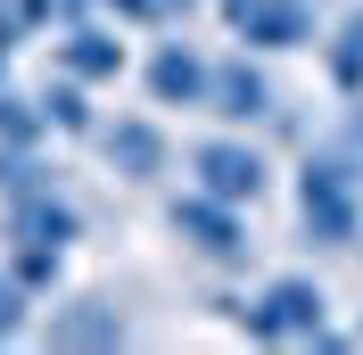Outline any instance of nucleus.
Segmentation results:
<instances>
[{
	"label": "nucleus",
	"instance_id": "nucleus-1",
	"mask_svg": "<svg viewBox=\"0 0 363 355\" xmlns=\"http://www.w3.org/2000/svg\"><path fill=\"white\" fill-rule=\"evenodd\" d=\"M355 165H339V157H306V174H297V215H306V231H314L322 248H347L363 231V199H355Z\"/></svg>",
	"mask_w": 363,
	"mask_h": 355
},
{
	"label": "nucleus",
	"instance_id": "nucleus-2",
	"mask_svg": "<svg viewBox=\"0 0 363 355\" xmlns=\"http://www.w3.org/2000/svg\"><path fill=\"white\" fill-rule=\"evenodd\" d=\"M248 339H322L330 347V322H322V289L314 281H272L256 306H240Z\"/></svg>",
	"mask_w": 363,
	"mask_h": 355
},
{
	"label": "nucleus",
	"instance_id": "nucleus-3",
	"mask_svg": "<svg viewBox=\"0 0 363 355\" xmlns=\"http://www.w3.org/2000/svg\"><path fill=\"white\" fill-rule=\"evenodd\" d=\"M174 231L199 256H215V265H240L248 256V223H240V207L215 199V190H199V199H174Z\"/></svg>",
	"mask_w": 363,
	"mask_h": 355
},
{
	"label": "nucleus",
	"instance_id": "nucleus-4",
	"mask_svg": "<svg viewBox=\"0 0 363 355\" xmlns=\"http://www.w3.org/2000/svg\"><path fill=\"white\" fill-rule=\"evenodd\" d=\"M190 174H199V190L248 207L256 190H264V157H256L248 141H199V149H190Z\"/></svg>",
	"mask_w": 363,
	"mask_h": 355
},
{
	"label": "nucleus",
	"instance_id": "nucleus-5",
	"mask_svg": "<svg viewBox=\"0 0 363 355\" xmlns=\"http://www.w3.org/2000/svg\"><path fill=\"white\" fill-rule=\"evenodd\" d=\"M223 17H231V33H248L256 50H297L314 33L306 0H223Z\"/></svg>",
	"mask_w": 363,
	"mask_h": 355
},
{
	"label": "nucleus",
	"instance_id": "nucleus-6",
	"mask_svg": "<svg viewBox=\"0 0 363 355\" xmlns=\"http://www.w3.org/2000/svg\"><path fill=\"white\" fill-rule=\"evenodd\" d=\"M99 149H108L116 174H133V182H157V174H165V133L149 124V116H124V124H108V133H99Z\"/></svg>",
	"mask_w": 363,
	"mask_h": 355
},
{
	"label": "nucleus",
	"instance_id": "nucleus-7",
	"mask_svg": "<svg viewBox=\"0 0 363 355\" xmlns=\"http://www.w3.org/2000/svg\"><path fill=\"white\" fill-rule=\"evenodd\" d=\"M206 83H215V67H206L199 50H182V42H165L149 58V91H157L165 108H206Z\"/></svg>",
	"mask_w": 363,
	"mask_h": 355
},
{
	"label": "nucleus",
	"instance_id": "nucleus-8",
	"mask_svg": "<svg viewBox=\"0 0 363 355\" xmlns=\"http://www.w3.org/2000/svg\"><path fill=\"white\" fill-rule=\"evenodd\" d=\"M206 108L231 116V124H248V116H272V83L256 67H215V83H206Z\"/></svg>",
	"mask_w": 363,
	"mask_h": 355
},
{
	"label": "nucleus",
	"instance_id": "nucleus-9",
	"mask_svg": "<svg viewBox=\"0 0 363 355\" xmlns=\"http://www.w3.org/2000/svg\"><path fill=\"white\" fill-rule=\"evenodd\" d=\"M116 67H124V42L91 33V25H74V33H67V75H83V83H108Z\"/></svg>",
	"mask_w": 363,
	"mask_h": 355
},
{
	"label": "nucleus",
	"instance_id": "nucleus-10",
	"mask_svg": "<svg viewBox=\"0 0 363 355\" xmlns=\"http://www.w3.org/2000/svg\"><path fill=\"white\" fill-rule=\"evenodd\" d=\"M50 339H67V347H108V339H124V322H116V314H99V306H83V314H67Z\"/></svg>",
	"mask_w": 363,
	"mask_h": 355
},
{
	"label": "nucleus",
	"instance_id": "nucleus-11",
	"mask_svg": "<svg viewBox=\"0 0 363 355\" xmlns=\"http://www.w3.org/2000/svg\"><path fill=\"white\" fill-rule=\"evenodd\" d=\"M330 83L339 91H363V17L339 33V50H330Z\"/></svg>",
	"mask_w": 363,
	"mask_h": 355
},
{
	"label": "nucleus",
	"instance_id": "nucleus-12",
	"mask_svg": "<svg viewBox=\"0 0 363 355\" xmlns=\"http://www.w3.org/2000/svg\"><path fill=\"white\" fill-rule=\"evenodd\" d=\"M9 331H17V289L0 281V339H9Z\"/></svg>",
	"mask_w": 363,
	"mask_h": 355
},
{
	"label": "nucleus",
	"instance_id": "nucleus-13",
	"mask_svg": "<svg viewBox=\"0 0 363 355\" xmlns=\"http://www.w3.org/2000/svg\"><path fill=\"white\" fill-rule=\"evenodd\" d=\"M108 9H124V17H157L165 0H108Z\"/></svg>",
	"mask_w": 363,
	"mask_h": 355
},
{
	"label": "nucleus",
	"instance_id": "nucleus-14",
	"mask_svg": "<svg viewBox=\"0 0 363 355\" xmlns=\"http://www.w3.org/2000/svg\"><path fill=\"white\" fill-rule=\"evenodd\" d=\"M355 157H363V108H355Z\"/></svg>",
	"mask_w": 363,
	"mask_h": 355
}]
</instances>
